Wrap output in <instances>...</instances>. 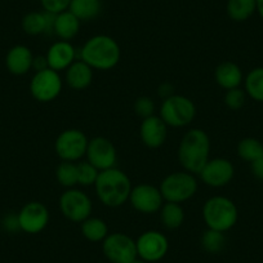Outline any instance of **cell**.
Instances as JSON below:
<instances>
[{
    "label": "cell",
    "instance_id": "1",
    "mask_svg": "<svg viewBox=\"0 0 263 263\" xmlns=\"http://www.w3.org/2000/svg\"><path fill=\"white\" fill-rule=\"evenodd\" d=\"M211 138L200 128L190 129L184 133L178 146V161L183 171L199 174L209 160Z\"/></svg>",
    "mask_w": 263,
    "mask_h": 263
},
{
    "label": "cell",
    "instance_id": "2",
    "mask_svg": "<svg viewBox=\"0 0 263 263\" xmlns=\"http://www.w3.org/2000/svg\"><path fill=\"white\" fill-rule=\"evenodd\" d=\"M79 58L93 70L107 71L120 62L121 49L114 37L103 34L95 35L80 48Z\"/></svg>",
    "mask_w": 263,
    "mask_h": 263
},
{
    "label": "cell",
    "instance_id": "3",
    "mask_svg": "<svg viewBox=\"0 0 263 263\" xmlns=\"http://www.w3.org/2000/svg\"><path fill=\"white\" fill-rule=\"evenodd\" d=\"M98 200L108 208H119L129 200L132 182L123 171L115 168L100 172L95 183Z\"/></svg>",
    "mask_w": 263,
    "mask_h": 263
},
{
    "label": "cell",
    "instance_id": "4",
    "mask_svg": "<svg viewBox=\"0 0 263 263\" xmlns=\"http://www.w3.org/2000/svg\"><path fill=\"white\" fill-rule=\"evenodd\" d=\"M203 219L206 227L226 234L239 219L237 206L226 196H212L203 206Z\"/></svg>",
    "mask_w": 263,
    "mask_h": 263
},
{
    "label": "cell",
    "instance_id": "5",
    "mask_svg": "<svg viewBox=\"0 0 263 263\" xmlns=\"http://www.w3.org/2000/svg\"><path fill=\"white\" fill-rule=\"evenodd\" d=\"M161 195L164 201L182 204L195 196L197 191V181L195 174L186 171L174 172L168 174L160 182Z\"/></svg>",
    "mask_w": 263,
    "mask_h": 263
},
{
    "label": "cell",
    "instance_id": "6",
    "mask_svg": "<svg viewBox=\"0 0 263 263\" xmlns=\"http://www.w3.org/2000/svg\"><path fill=\"white\" fill-rule=\"evenodd\" d=\"M159 116L168 126L183 128L194 121L196 116V106L189 97L173 95L163 100Z\"/></svg>",
    "mask_w": 263,
    "mask_h": 263
},
{
    "label": "cell",
    "instance_id": "7",
    "mask_svg": "<svg viewBox=\"0 0 263 263\" xmlns=\"http://www.w3.org/2000/svg\"><path fill=\"white\" fill-rule=\"evenodd\" d=\"M89 140L80 129H66L54 141V151L62 161H80L87 154Z\"/></svg>",
    "mask_w": 263,
    "mask_h": 263
},
{
    "label": "cell",
    "instance_id": "8",
    "mask_svg": "<svg viewBox=\"0 0 263 263\" xmlns=\"http://www.w3.org/2000/svg\"><path fill=\"white\" fill-rule=\"evenodd\" d=\"M60 209L63 217L75 223H82L92 214L93 204L90 197L79 189H66L60 197Z\"/></svg>",
    "mask_w": 263,
    "mask_h": 263
},
{
    "label": "cell",
    "instance_id": "9",
    "mask_svg": "<svg viewBox=\"0 0 263 263\" xmlns=\"http://www.w3.org/2000/svg\"><path fill=\"white\" fill-rule=\"evenodd\" d=\"M105 257L111 263H132L138 258L136 240L124 232H112L102 241Z\"/></svg>",
    "mask_w": 263,
    "mask_h": 263
},
{
    "label": "cell",
    "instance_id": "10",
    "mask_svg": "<svg viewBox=\"0 0 263 263\" xmlns=\"http://www.w3.org/2000/svg\"><path fill=\"white\" fill-rule=\"evenodd\" d=\"M63 82L60 72L52 69L35 72L30 82V93L37 102L48 103L54 101L62 92Z\"/></svg>",
    "mask_w": 263,
    "mask_h": 263
},
{
    "label": "cell",
    "instance_id": "11",
    "mask_svg": "<svg viewBox=\"0 0 263 263\" xmlns=\"http://www.w3.org/2000/svg\"><path fill=\"white\" fill-rule=\"evenodd\" d=\"M138 258L148 263H155L163 259L169 250V241L160 231L150 230L145 231L136 240Z\"/></svg>",
    "mask_w": 263,
    "mask_h": 263
},
{
    "label": "cell",
    "instance_id": "12",
    "mask_svg": "<svg viewBox=\"0 0 263 263\" xmlns=\"http://www.w3.org/2000/svg\"><path fill=\"white\" fill-rule=\"evenodd\" d=\"M129 203L142 214L158 213L164 204L160 189L150 183H141L132 187Z\"/></svg>",
    "mask_w": 263,
    "mask_h": 263
},
{
    "label": "cell",
    "instance_id": "13",
    "mask_svg": "<svg viewBox=\"0 0 263 263\" xmlns=\"http://www.w3.org/2000/svg\"><path fill=\"white\" fill-rule=\"evenodd\" d=\"M49 211L45 204L40 201L26 203L18 212L20 229L29 235H36L42 232L49 223Z\"/></svg>",
    "mask_w": 263,
    "mask_h": 263
},
{
    "label": "cell",
    "instance_id": "14",
    "mask_svg": "<svg viewBox=\"0 0 263 263\" xmlns=\"http://www.w3.org/2000/svg\"><path fill=\"white\" fill-rule=\"evenodd\" d=\"M85 158L100 172L115 168L118 151L108 138L95 137L89 141Z\"/></svg>",
    "mask_w": 263,
    "mask_h": 263
},
{
    "label": "cell",
    "instance_id": "15",
    "mask_svg": "<svg viewBox=\"0 0 263 263\" xmlns=\"http://www.w3.org/2000/svg\"><path fill=\"white\" fill-rule=\"evenodd\" d=\"M199 176L206 186L213 187V189H221V187L227 186L232 181L235 176V166L229 159H209Z\"/></svg>",
    "mask_w": 263,
    "mask_h": 263
},
{
    "label": "cell",
    "instance_id": "16",
    "mask_svg": "<svg viewBox=\"0 0 263 263\" xmlns=\"http://www.w3.org/2000/svg\"><path fill=\"white\" fill-rule=\"evenodd\" d=\"M168 136V125L159 115L142 119L140 126L141 141L148 148H159L164 145Z\"/></svg>",
    "mask_w": 263,
    "mask_h": 263
},
{
    "label": "cell",
    "instance_id": "17",
    "mask_svg": "<svg viewBox=\"0 0 263 263\" xmlns=\"http://www.w3.org/2000/svg\"><path fill=\"white\" fill-rule=\"evenodd\" d=\"M49 69L60 72L66 70L78 60V52L74 45L66 40L53 43L45 54Z\"/></svg>",
    "mask_w": 263,
    "mask_h": 263
},
{
    "label": "cell",
    "instance_id": "18",
    "mask_svg": "<svg viewBox=\"0 0 263 263\" xmlns=\"http://www.w3.org/2000/svg\"><path fill=\"white\" fill-rule=\"evenodd\" d=\"M32 60H34V54L31 49L26 45L17 44L7 53L6 67L12 75L21 77L32 69Z\"/></svg>",
    "mask_w": 263,
    "mask_h": 263
},
{
    "label": "cell",
    "instance_id": "19",
    "mask_svg": "<svg viewBox=\"0 0 263 263\" xmlns=\"http://www.w3.org/2000/svg\"><path fill=\"white\" fill-rule=\"evenodd\" d=\"M65 71V82L71 89L83 90L92 84L93 69L80 58H78Z\"/></svg>",
    "mask_w": 263,
    "mask_h": 263
},
{
    "label": "cell",
    "instance_id": "20",
    "mask_svg": "<svg viewBox=\"0 0 263 263\" xmlns=\"http://www.w3.org/2000/svg\"><path fill=\"white\" fill-rule=\"evenodd\" d=\"M54 20L55 14L48 12H30L22 18V30L31 36L50 34L54 27Z\"/></svg>",
    "mask_w": 263,
    "mask_h": 263
},
{
    "label": "cell",
    "instance_id": "21",
    "mask_svg": "<svg viewBox=\"0 0 263 263\" xmlns=\"http://www.w3.org/2000/svg\"><path fill=\"white\" fill-rule=\"evenodd\" d=\"M214 79L222 89L230 90L239 88L244 80V77H242V71L239 65L231 61H224L217 66L214 71Z\"/></svg>",
    "mask_w": 263,
    "mask_h": 263
},
{
    "label": "cell",
    "instance_id": "22",
    "mask_svg": "<svg viewBox=\"0 0 263 263\" xmlns=\"http://www.w3.org/2000/svg\"><path fill=\"white\" fill-rule=\"evenodd\" d=\"M80 24L82 21L74 13L65 11L60 14H55L53 34L60 37V40L70 42L79 34Z\"/></svg>",
    "mask_w": 263,
    "mask_h": 263
},
{
    "label": "cell",
    "instance_id": "23",
    "mask_svg": "<svg viewBox=\"0 0 263 263\" xmlns=\"http://www.w3.org/2000/svg\"><path fill=\"white\" fill-rule=\"evenodd\" d=\"M227 16L235 22H244L257 12L255 0H227Z\"/></svg>",
    "mask_w": 263,
    "mask_h": 263
},
{
    "label": "cell",
    "instance_id": "24",
    "mask_svg": "<svg viewBox=\"0 0 263 263\" xmlns=\"http://www.w3.org/2000/svg\"><path fill=\"white\" fill-rule=\"evenodd\" d=\"M159 214H160L161 223L168 230L179 229L184 221V209L181 204L164 201Z\"/></svg>",
    "mask_w": 263,
    "mask_h": 263
},
{
    "label": "cell",
    "instance_id": "25",
    "mask_svg": "<svg viewBox=\"0 0 263 263\" xmlns=\"http://www.w3.org/2000/svg\"><path fill=\"white\" fill-rule=\"evenodd\" d=\"M82 234L88 241L90 242H101L107 237L108 226L103 219L98 217H92L87 218L80 224Z\"/></svg>",
    "mask_w": 263,
    "mask_h": 263
},
{
    "label": "cell",
    "instance_id": "26",
    "mask_svg": "<svg viewBox=\"0 0 263 263\" xmlns=\"http://www.w3.org/2000/svg\"><path fill=\"white\" fill-rule=\"evenodd\" d=\"M69 11L74 13L80 21H89L101 13L102 2L101 0H71Z\"/></svg>",
    "mask_w": 263,
    "mask_h": 263
},
{
    "label": "cell",
    "instance_id": "27",
    "mask_svg": "<svg viewBox=\"0 0 263 263\" xmlns=\"http://www.w3.org/2000/svg\"><path fill=\"white\" fill-rule=\"evenodd\" d=\"M245 93L248 97L263 103V67L250 70L244 80Z\"/></svg>",
    "mask_w": 263,
    "mask_h": 263
},
{
    "label": "cell",
    "instance_id": "28",
    "mask_svg": "<svg viewBox=\"0 0 263 263\" xmlns=\"http://www.w3.org/2000/svg\"><path fill=\"white\" fill-rule=\"evenodd\" d=\"M237 155L247 163H253L263 155V142L253 137L242 138L237 143Z\"/></svg>",
    "mask_w": 263,
    "mask_h": 263
},
{
    "label": "cell",
    "instance_id": "29",
    "mask_svg": "<svg viewBox=\"0 0 263 263\" xmlns=\"http://www.w3.org/2000/svg\"><path fill=\"white\" fill-rule=\"evenodd\" d=\"M226 236L224 232L216 231V230L206 229L200 237V245L206 253L211 254H218L226 247Z\"/></svg>",
    "mask_w": 263,
    "mask_h": 263
},
{
    "label": "cell",
    "instance_id": "30",
    "mask_svg": "<svg viewBox=\"0 0 263 263\" xmlns=\"http://www.w3.org/2000/svg\"><path fill=\"white\" fill-rule=\"evenodd\" d=\"M55 179L61 186L66 189H72L78 184V163L62 161L55 168Z\"/></svg>",
    "mask_w": 263,
    "mask_h": 263
},
{
    "label": "cell",
    "instance_id": "31",
    "mask_svg": "<svg viewBox=\"0 0 263 263\" xmlns=\"http://www.w3.org/2000/svg\"><path fill=\"white\" fill-rule=\"evenodd\" d=\"M98 176H100V171L88 160H83L78 163V178H79L78 184L84 187L95 186Z\"/></svg>",
    "mask_w": 263,
    "mask_h": 263
},
{
    "label": "cell",
    "instance_id": "32",
    "mask_svg": "<svg viewBox=\"0 0 263 263\" xmlns=\"http://www.w3.org/2000/svg\"><path fill=\"white\" fill-rule=\"evenodd\" d=\"M248 95L245 93L244 89L241 88H234V89L226 90L224 93V105L232 111H237L240 108H242L245 106V102H247Z\"/></svg>",
    "mask_w": 263,
    "mask_h": 263
},
{
    "label": "cell",
    "instance_id": "33",
    "mask_svg": "<svg viewBox=\"0 0 263 263\" xmlns=\"http://www.w3.org/2000/svg\"><path fill=\"white\" fill-rule=\"evenodd\" d=\"M135 111L140 118L146 119L148 116L155 115L154 111H155V103L147 96H141L136 100L135 102Z\"/></svg>",
    "mask_w": 263,
    "mask_h": 263
},
{
    "label": "cell",
    "instance_id": "34",
    "mask_svg": "<svg viewBox=\"0 0 263 263\" xmlns=\"http://www.w3.org/2000/svg\"><path fill=\"white\" fill-rule=\"evenodd\" d=\"M44 12L52 14H60L65 11H69L71 0H40Z\"/></svg>",
    "mask_w": 263,
    "mask_h": 263
},
{
    "label": "cell",
    "instance_id": "35",
    "mask_svg": "<svg viewBox=\"0 0 263 263\" xmlns=\"http://www.w3.org/2000/svg\"><path fill=\"white\" fill-rule=\"evenodd\" d=\"M2 227L8 234H16V232L21 231L18 222V213H7L2 218Z\"/></svg>",
    "mask_w": 263,
    "mask_h": 263
},
{
    "label": "cell",
    "instance_id": "36",
    "mask_svg": "<svg viewBox=\"0 0 263 263\" xmlns=\"http://www.w3.org/2000/svg\"><path fill=\"white\" fill-rule=\"evenodd\" d=\"M49 69V65H48V60L45 55H34V60H32V69L35 72L44 71V70Z\"/></svg>",
    "mask_w": 263,
    "mask_h": 263
},
{
    "label": "cell",
    "instance_id": "37",
    "mask_svg": "<svg viewBox=\"0 0 263 263\" xmlns=\"http://www.w3.org/2000/svg\"><path fill=\"white\" fill-rule=\"evenodd\" d=\"M250 171L255 178L263 182V155L255 161L250 163Z\"/></svg>",
    "mask_w": 263,
    "mask_h": 263
},
{
    "label": "cell",
    "instance_id": "38",
    "mask_svg": "<svg viewBox=\"0 0 263 263\" xmlns=\"http://www.w3.org/2000/svg\"><path fill=\"white\" fill-rule=\"evenodd\" d=\"M158 95L159 97L163 98V100H166V98L174 95L173 85L169 84V83H163V84L158 88Z\"/></svg>",
    "mask_w": 263,
    "mask_h": 263
},
{
    "label": "cell",
    "instance_id": "39",
    "mask_svg": "<svg viewBox=\"0 0 263 263\" xmlns=\"http://www.w3.org/2000/svg\"><path fill=\"white\" fill-rule=\"evenodd\" d=\"M255 3H257V13L263 20V0H255Z\"/></svg>",
    "mask_w": 263,
    "mask_h": 263
},
{
    "label": "cell",
    "instance_id": "40",
    "mask_svg": "<svg viewBox=\"0 0 263 263\" xmlns=\"http://www.w3.org/2000/svg\"><path fill=\"white\" fill-rule=\"evenodd\" d=\"M132 263H148V262H146V260H142V259H140V258H137V259L133 260Z\"/></svg>",
    "mask_w": 263,
    "mask_h": 263
}]
</instances>
